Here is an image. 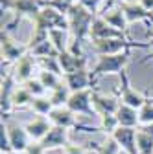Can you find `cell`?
Here are the masks:
<instances>
[{"mask_svg": "<svg viewBox=\"0 0 153 154\" xmlns=\"http://www.w3.org/2000/svg\"><path fill=\"white\" fill-rule=\"evenodd\" d=\"M98 118H100V125L98 127L105 134V138L112 136V132L120 127V123H118V119H116V116H114V114H103V116H98Z\"/></svg>", "mask_w": 153, "mask_h": 154, "instance_id": "obj_26", "label": "cell"}, {"mask_svg": "<svg viewBox=\"0 0 153 154\" xmlns=\"http://www.w3.org/2000/svg\"><path fill=\"white\" fill-rule=\"evenodd\" d=\"M24 86H26V90L33 95V97H43V95H46V92H48V90L43 86V83L37 79V77H33V79L26 81Z\"/></svg>", "mask_w": 153, "mask_h": 154, "instance_id": "obj_31", "label": "cell"}, {"mask_svg": "<svg viewBox=\"0 0 153 154\" xmlns=\"http://www.w3.org/2000/svg\"><path fill=\"white\" fill-rule=\"evenodd\" d=\"M68 128H63V127H52L50 132L44 136V140L41 141V145L46 149V150H54V149H65L68 145Z\"/></svg>", "mask_w": 153, "mask_h": 154, "instance_id": "obj_18", "label": "cell"}, {"mask_svg": "<svg viewBox=\"0 0 153 154\" xmlns=\"http://www.w3.org/2000/svg\"><path fill=\"white\" fill-rule=\"evenodd\" d=\"M120 97L118 95H103L100 92H92V106L98 116L103 114H116L120 108Z\"/></svg>", "mask_w": 153, "mask_h": 154, "instance_id": "obj_11", "label": "cell"}, {"mask_svg": "<svg viewBox=\"0 0 153 154\" xmlns=\"http://www.w3.org/2000/svg\"><path fill=\"white\" fill-rule=\"evenodd\" d=\"M138 128H140V130H144L146 134H149V136L153 138V123H149V125H140Z\"/></svg>", "mask_w": 153, "mask_h": 154, "instance_id": "obj_36", "label": "cell"}, {"mask_svg": "<svg viewBox=\"0 0 153 154\" xmlns=\"http://www.w3.org/2000/svg\"><path fill=\"white\" fill-rule=\"evenodd\" d=\"M92 88L89 90H81V92H72L67 106L74 112V114H83V116H92L96 114L92 106Z\"/></svg>", "mask_w": 153, "mask_h": 154, "instance_id": "obj_7", "label": "cell"}, {"mask_svg": "<svg viewBox=\"0 0 153 154\" xmlns=\"http://www.w3.org/2000/svg\"><path fill=\"white\" fill-rule=\"evenodd\" d=\"M52 127H54V125H52V121L46 118V116H35L33 119H30V121L24 125V128H26V132L30 134L31 141H43L44 136L50 132Z\"/></svg>", "mask_w": 153, "mask_h": 154, "instance_id": "obj_15", "label": "cell"}, {"mask_svg": "<svg viewBox=\"0 0 153 154\" xmlns=\"http://www.w3.org/2000/svg\"><path fill=\"white\" fill-rule=\"evenodd\" d=\"M0 150L2 154H8V152H13L11 150V145H9V138H8V128H6V123L2 121V127H0Z\"/></svg>", "mask_w": 153, "mask_h": 154, "instance_id": "obj_32", "label": "cell"}, {"mask_svg": "<svg viewBox=\"0 0 153 154\" xmlns=\"http://www.w3.org/2000/svg\"><path fill=\"white\" fill-rule=\"evenodd\" d=\"M129 51L118 53V55H100L96 66L92 68L90 77H92V85H96L100 81L102 75L107 73H120L122 70H125V66L129 64Z\"/></svg>", "mask_w": 153, "mask_h": 154, "instance_id": "obj_3", "label": "cell"}, {"mask_svg": "<svg viewBox=\"0 0 153 154\" xmlns=\"http://www.w3.org/2000/svg\"><path fill=\"white\" fill-rule=\"evenodd\" d=\"M26 154H46V149L41 145V141H31V145L28 147Z\"/></svg>", "mask_w": 153, "mask_h": 154, "instance_id": "obj_33", "label": "cell"}, {"mask_svg": "<svg viewBox=\"0 0 153 154\" xmlns=\"http://www.w3.org/2000/svg\"><path fill=\"white\" fill-rule=\"evenodd\" d=\"M63 81L68 86L70 92H81V90H89L92 88V77L89 70H80V72H74V73H67L63 75Z\"/></svg>", "mask_w": 153, "mask_h": 154, "instance_id": "obj_17", "label": "cell"}, {"mask_svg": "<svg viewBox=\"0 0 153 154\" xmlns=\"http://www.w3.org/2000/svg\"><path fill=\"white\" fill-rule=\"evenodd\" d=\"M98 17H102L103 20H105L109 26H112L114 29H118V31H122V33H127L129 22H127V17H125V13L122 11L120 4H114L112 8L102 11Z\"/></svg>", "mask_w": 153, "mask_h": 154, "instance_id": "obj_16", "label": "cell"}, {"mask_svg": "<svg viewBox=\"0 0 153 154\" xmlns=\"http://www.w3.org/2000/svg\"><path fill=\"white\" fill-rule=\"evenodd\" d=\"M137 149L138 154H153V138L140 128H137Z\"/></svg>", "mask_w": 153, "mask_h": 154, "instance_id": "obj_28", "label": "cell"}, {"mask_svg": "<svg viewBox=\"0 0 153 154\" xmlns=\"http://www.w3.org/2000/svg\"><path fill=\"white\" fill-rule=\"evenodd\" d=\"M48 119L52 121V125L55 127H63V128H76L78 127V114H74L68 106H55L50 116H48Z\"/></svg>", "mask_w": 153, "mask_h": 154, "instance_id": "obj_13", "label": "cell"}, {"mask_svg": "<svg viewBox=\"0 0 153 154\" xmlns=\"http://www.w3.org/2000/svg\"><path fill=\"white\" fill-rule=\"evenodd\" d=\"M37 66L41 70L54 72V73L63 77V70H61V64H59V59H57V57H41V59H37Z\"/></svg>", "mask_w": 153, "mask_h": 154, "instance_id": "obj_29", "label": "cell"}, {"mask_svg": "<svg viewBox=\"0 0 153 154\" xmlns=\"http://www.w3.org/2000/svg\"><path fill=\"white\" fill-rule=\"evenodd\" d=\"M68 33L70 31H67V29H52L48 33V41L54 44V48L59 51V53H63V51L68 50V42H70Z\"/></svg>", "mask_w": 153, "mask_h": 154, "instance_id": "obj_21", "label": "cell"}, {"mask_svg": "<svg viewBox=\"0 0 153 154\" xmlns=\"http://www.w3.org/2000/svg\"><path fill=\"white\" fill-rule=\"evenodd\" d=\"M70 90H68V86L65 85V81H63V85L61 86H57L55 90H52L50 92V101H52V105L54 106H67V103H68V97H70Z\"/></svg>", "mask_w": 153, "mask_h": 154, "instance_id": "obj_24", "label": "cell"}, {"mask_svg": "<svg viewBox=\"0 0 153 154\" xmlns=\"http://www.w3.org/2000/svg\"><path fill=\"white\" fill-rule=\"evenodd\" d=\"M137 2L144 8V9H148V11H153V0H137Z\"/></svg>", "mask_w": 153, "mask_h": 154, "instance_id": "obj_35", "label": "cell"}, {"mask_svg": "<svg viewBox=\"0 0 153 154\" xmlns=\"http://www.w3.org/2000/svg\"><path fill=\"white\" fill-rule=\"evenodd\" d=\"M18 83L13 79L11 72L2 73V90H0V101H2V116H11L13 112V95Z\"/></svg>", "mask_w": 153, "mask_h": 154, "instance_id": "obj_9", "label": "cell"}, {"mask_svg": "<svg viewBox=\"0 0 153 154\" xmlns=\"http://www.w3.org/2000/svg\"><path fill=\"white\" fill-rule=\"evenodd\" d=\"M31 110L35 112V116H50V112L55 108L54 105H52V101H50V97L48 95H43V97H33V101H31Z\"/></svg>", "mask_w": 153, "mask_h": 154, "instance_id": "obj_25", "label": "cell"}, {"mask_svg": "<svg viewBox=\"0 0 153 154\" xmlns=\"http://www.w3.org/2000/svg\"><path fill=\"white\" fill-rule=\"evenodd\" d=\"M31 101H33V95L26 90L24 85H18L15 90V95H13V108H24V106L31 105Z\"/></svg>", "mask_w": 153, "mask_h": 154, "instance_id": "obj_27", "label": "cell"}, {"mask_svg": "<svg viewBox=\"0 0 153 154\" xmlns=\"http://www.w3.org/2000/svg\"><path fill=\"white\" fill-rule=\"evenodd\" d=\"M30 53H31L33 57H37V59H41V57H57V55H59V51L54 48V44H52L50 41L41 42L39 46H35Z\"/></svg>", "mask_w": 153, "mask_h": 154, "instance_id": "obj_30", "label": "cell"}, {"mask_svg": "<svg viewBox=\"0 0 153 154\" xmlns=\"http://www.w3.org/2000/svg\"><path fill=\"white\" fill-rule=\"evenodd\" d=\"M35 66H37V57H33L31 53H26L24 57H21V59L13 64V70H11L13 79L18 85H24L26 81L33 79V70H35Z\"/></svg>", "mask_w": 153, "mask_h": 154, "instance_id": "obj_8", "label": "cell"}, {"mask_svg": "<svg viewBox=\"0 0 153 154\" xmlns=\"http://www.w3.org/2000/svg\"><path fill=\"white\" fill-rule=\"evenodd\" d=\"M37 79L43 83V86H44L48 92H52V90H55L57 86L63 85V77H61V75H57V73H54V72H46V70H39V73H37Z\"/></svg>", "mask_w": 153, "mask_h": 154, "instance_id": "obj_23", "label": "cell"}, {"mask_svg": "<svg viewBox=\"0 0 153 154\" xmlns=\"http://www.w3.org/2000/svg\"><path fill=\"white\" fill-rule=\"evenodd\" d=\"M43 2H44V4H48V2H52V0H43Z\"/></svg>", "mask_w": 153, "mask_h": 154, "instance_id": "obj_39", "label": "cell"}, {"mask_svg": "<svg viewBox=\"0 0 153 154\" xmlns=\"http://www.w3.org/2000/svg\"><path fill=\"white\" fill-rule=\"evenodd\" d=\"M59 59V64H61V70H63V75L67 73H74V72H80V70H87V57L85 55H76L72 51H63L57 55Z\"/></svg>", "mask_w": 153, "mask_h": 154, "instance_id": "obj_14", "label": "cell"}, {"mask_svg": "<svg viewBox=\"0 0 153 154\" xmlns=\"http://www.w3.org/2000/svg\"><path fill=\"white\" fill-rule=\"evenodd\" d=\"M120 37H127V33H122L118 29H114L112 26H109L102 17H96L90 28V37L89 38H120Z\"/></svg>", "mask_w": 153, "mask_h": 154, "instance_id": "obj_19", "label": "cell"}, {"mask_svg": "<svg viewBox=\"0 0 153 154\" xmlns=\"http://www.w3.org/2000/svg\"><path fill=\"white\" fill-rule=\"evenodd\" d=\"M85 149L94 150L96 154H118V152L122 150L120 145L114 141L111 136L105 138V141H102V143H89V147H85Z\"/></svg>", "mask_w": 153, "mask_h": 154, "instance_id": "obj_22", "label": "cell"}, {"mask_svg": "<svg viewBox=\"0 0 153 154\" xmlns=\"http://www.w3.org/2000/svg\"><path fill=\"white\" fill-rule=\"evenodd\" d=\"M68 17V26H70V38H76L80 42H85L89 41L90 37V28H92V22L98 15H94L92 11H89L85 6H81L80 2H76L70 11L67 13Z\"/></svg>", "mask_w": 153, "mask_h": 154, "instance_id": "obj_1", "label": "cell"}, {"mask_svg": "<svg viewBox=\"0 0 153 154\" xmlns=\"http://www.w3.org/2000/svg\"><path fill=\"white\" fill-rule=\"evenodd\" d=\"M8 154H26V152H8Z\"/></svg>", "mask_w": 153, "mask_h": 154, "instance_id": "obj_38", "label": "cell"}, {"mask_svg": "<svg viewBox=\"0 0 153 154\" xmlns=\"http://www.w3.org/2000/svg\"><path fill=\"white\" fill-rule=\"evenodd\" d=\"M11 119V116H2V121L6 123L8 128V138H9V145L13 152H26L28 147L31 145V138L30 134L26 132V128L22 125H17Z\"/></svg>", "mask_w": 153, "mask_h": 154, "instance_id": "obj_5", "label": "cell"}, {"mask_svg": "<svg viewBox=\"0 0 153 154\" xmlns=\"http://www.w3.org/2000/svg\"><path fill=\"white\" fill-rule=\"evenodd\" d=\"M114 2H116V4H122V2H127V0H114Z\"/></svg>", "mask_w": 153, "mask_h": 154, "instance_id": "obj_37", "label": "cell"}, {"mask_svg": "<svg viewBox=\"0 0 153 154\" xmlns=\"http://www.w3.org/2000/svg\"><path fill=\"white\" fill-rule=\"evenodd\" d=\"M111 138L120 145V149L125 154H138V149H137V128L118 127L112 132Z\"/></svg>", "mask_w": 153, "mask_h": 154, "instance_id": "obj_10", "label": "cell"}, {"mask_svg": "<svg viewBox=\"0 0 153 154\" xmlns=\"http://www.w3.org/2000/svg\"><path fill=\"white\" fill-rule=\"evenodd\" d=\"M63 150H65V154H85V147L74 145V143H68Z\"/></svg>", "mask_w": 153, "mask_h": 154, "instance_id": "obj_34", "label": "cell"}, {"mask_svg": "<svg viewBox=\"0 0 153 154\" xmlns=\"http://www.w3.org/2000/svg\"><path fill=\"white\" fill-rule=\"evenodd\" d=\"M0 50H2V72L13 63H17L21 57H24L26 53H30V48L28 44H21L17 42L15 38L11 37L9 31H6L2 28V31H0Z\"/></svg>", "mask_w": 153, "mask_h": 154, "instance_id": "obj_4", "label": "cell"}, {"mask_svg": "<svg viewBox=\"0 0 153 154\" xmlns=\"http://www.w3.org/2000/svg\"><path fill=\"white\" fill-rule=\"evenodd\" d=\"M118 75H120V81H122L120 88L116 90V95L120 97V103H122V105H127V106H133V108H137V110H140V108L144 106V103H146V97H144L140 92H137L135 88L131 86L127 70H122Z\"/></svg>", "mask_w": 153, "mask_h": 154, "instance_id": "obj_6", "label": "cell"}, {"mask_svg": "<svg viewBox=\"0 0 153 154\" xmlns=\"http://www.w3.org/2000/svg\"><path fill=\"white\" fill-rule=\"evenodd\" d=\"M90 46L94 48V51L100 55H118L124 51H129L131 48H148V42H133L127 37H120V38H89Z\"/></svg>", "mask_w": 153, "mask_h": 154, "instance_id": "obj_2", "label": "cell"}, {"mask_svg": "<svg viewBox=\"0 0 153 154\" xmlns=\"http://www.w3.org/2000/svg\"><path fill=\"white\" fill-rule=\"evenodd\" d=\"M116 119L120 123V127H127V128H138L140 127V116L138 110L127 106V105H120V108L116 110Z\"/></svg>", "mask_w": 153, "mask_h": 154, "instance_id": "obj_20", "label": "cell"}, {"mask_svg": "<svg viewBox=\"0 0 153 154\" xmlns=\"http://www.w3.org/2000/svg\"><path fill=\"white\" fill-rule=\"evenodd\" d=\"M122 11L125 13L127 17V22H151L153 24V13L144 9L137 0H127V2H122L120 4Z\"/></svg>", "mask_w": 153, "mask_h": 154, "instance_id": "obj_12", "label": "cell"}]
</instances>
